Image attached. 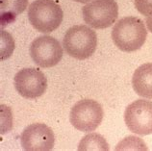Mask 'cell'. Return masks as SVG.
Listing matches in <instances>:
<instances>
[{
	"instance_id": "6da1fadb",
	"label": "cell",
	"mask_w": 152,
	"mask_h": 151,
	"mask_svg": "<svg viewBox=\"0 0 152 151\" xmlns=\"http://www.w3.org/2000/svg\"><path fill=\"white\" fill-rule=\"evenodd\" d=\"M147 31L141 18L126 17L115 23L112 31V39L118 49L133 52L140 49L145 42Z\"/></svg>"
},
{
	"instance_id": "7a4b0ae2",
	"label": "cell",
	"mask_w": 152,
	"mask_h": 151,
	"mask_svg": "<svg viewBox=\"0 0 152 151\" xmlns=\"http://www.w3.org/2000/svg\"><path fill=\"white\" fill-rule=\"evenodd\" d=\"M63 46L66 54L77 60H85L94 53L97 46L95 31L86 25H75L66 32Z\"/></svg>"
},
{
	"instance_id": "3957f363",
	"label": "cell",
	"mask_w": 152,
	"mask_h": 151,
	"mask_svg": "<svg viewBox=\"0 0 152 151\" xmlns=\"http://www.w3.org/2000/svg\"><path fill=\"white\" fill-rule=\"evenodd\" d=\"M62 8L54 0H36L28 8V19L34 28L42 33H51L61 25Z\"/></svg>"
},
{
	"instance_id": "277c9868",
	"label": "cell",
	"mask_w": 152,
	"mask_h": 151,
	"mask_svg": "<svg viewBox=\"0 0 152 151\" xmlns=\"http://www.w3.org/2000/svg\"><path fill=\"white\" fill-rule=\"evenodd\" d=\"M104 111L97 101L83 99L71 108L69 120L74 128L82 132H91L100 125Z\"/></svg>"
},
{
	"instance_id": "5b68a950",
	"label": "cell",
	"mask_w": 152,
	"mask_h": 151,
	"mask_svg": "<svg viewBox=\"0 0 152 151\" xmlns=\"http://www.w3.org/2000/svg\"><path fill=\"white\" fill-rule=\"evenodd\" d=\"M87 24L95 29H105L113 25L118 15L115 0H91L82 9Z\"/></svg>"
},
{
	"instance_id": "8992f818",
	"label": "cell",
	"mask_w": 152,
	"mask_h": 151,
	"mask_svg": "<svg viewBox=\"0 0 152 151\" xmlns=\"http://www.w3.org/2000/svg\"><path fill=\"white\" fill-rule=\"evenodd\" d=\"M126 126L138 135L152 134V102L138 99L129 104L124 112Z\"/></svg>"
},
{
	"instance_id": "52a82bcc",
	"label": "cell",
	"mask_w": 152,
	"mask_h": 151,
	"mask_svg": "<svg viewBox=\"0 0 152 151\" xmlns=\"http://www.w3.org/2000/svg\"><path fill=\"white\" fill-rule=\"evenodd\" d=\"M30 55L36 65L47 69L56 66L62 60L63 48L55 38L42 36L32 42Z\"/></svg>"
},
{
	"instance_id": "ba28073f",
	"label": "cell",
	"mask_w": 152,
	"mask_h": 151,
	"mask_svg": "<svg viewBox=\"0 0 152 151\" xmlns=\"http://www.w3.org/2000/svg\"><path fill=\"white\" fill-rule=\"evenodd\" d=\"M14 82L18 93L28 99H36L42 96L47 89L45 75L34 67L20 69L15 75Z\"/></svg>"
},
{
	"instance_id": "9c48e42d",
	"label": "cell",
	"mask_w": 152,
	"mask_h": 151,
	"mask_svg": "<svg viewBox=\"0 0 152 151\" xmlns=\"http://www.w3.org/2000/svg\"><path fill=\"white\" fill-rule=\"evenodd\" d=\"M22 148L26 151H49L55 142L54 133L43 123H33L23 130L20 137Z\"/></svg>"
},
{
	"instance_id": "30bf717a",
	"label": "cell",
	"mask_w": 152,
	"mask_h": 151,
	"mask_svg": "<svg viewBox=\"0 0 152 151\" xmlns=\"http://www.w3.org/2000/svg\"><path fill=\"white\" fill-rule=\"evenodd\" d=\"M132 86L136 93L143 98H152V63L140 66L132 77Z\"/></svg>"
},
{
	"instance_id": "8fae6325",
	"label": "cell",
	"mask_w": 152,
	"mask_h": 151,
	"mask_svg": "<svg viewBox=\"0 0 152 151\" xmlns=\"http://www.w3.org/2000/svg\"><path fill=\"white\" fill-rule=\"evenodd\" d=\"M28 6V0H0L1 8V25H8L14 22L17 17L23 13Z\"/></svg>"
},
{
	"instance_id": "7c38bea8",
	"label": "cell",
	"mask_w": 152,
	"mask_h": 151,
	"mask_svg": "<svg viewBox=\"0 0 152 151\" xmlns=\"http://www.w3.org/2000/svg\"><path fill=\"white\" fill-rule=\"evenodd\" d=\"M110 149L109 144H107L101 135L93 133L84 137L81 142H80L78 150L89 151V150H101V151H108Z\"/></svg>"
},
{
	"instance_id": "4fadbf2b",
	"label": "cell",
	"mask_w": 152,
	"mask_h": 151,
	"mask_svg": "<svg viewBox=\"0 0 152 151\" xmlns=\"http://www.w3.org/2000/svg\"><path fill=\"white\" fill-rule=\"evenodd\" d=\"M135 6L142 15L146 17L152 15V0H135Z\"/></svg>"
},
{
	"instance_id": "5bb4252c",
	"label": "cell",
	"mask_w": 152,
	"mask_h": 151,
	"mask_svg": "<svg viewBox=\"0 0 152 151\" xmlns=\"http://www.w3.org/2000/svg\"><path fill=\"white\" fill-rule=\"evenodd\" d=\"M127 145H132V146H142L143 148L145 150H147V147L145 144L143 142L140 138H137V137H127L125 138L124 140H123L121 142H119L118 144V146L115 147V150H119V149H122L124 146H127Z\"/></svg>"
},
{
	"instance_id": "9a60e30c",
	"label": "cell",
	"mask_w": 152,
	"mask_h": 151,
	"mask_svg": "<svg viewBox=\"0 0 152 151\" xmlns=\"http://www.w3.org/2000/svg\"><path fill=\"white\" fill-rule=\"evenodd\" d=\"M146 26H147V28H148V30L152 33V15L146 18Z\"/></svg>"
},
{
	"instance_id": "2e32d148",
	"label": "cell",
	"mask_w": 152,
	"mask_h": 151,
	"mask_svg": "<svg viewBox=\"0 0 152 151\" xmlns=\"http://www.w3.org/2000/svg\"><path fill=\"white\" fill-rule=\"evenodd\" d=\"M74 1L79 2V3H87V2H89L90 0H74Z\"/></svg>"
}]
</instances>
